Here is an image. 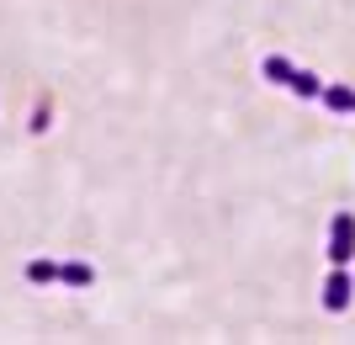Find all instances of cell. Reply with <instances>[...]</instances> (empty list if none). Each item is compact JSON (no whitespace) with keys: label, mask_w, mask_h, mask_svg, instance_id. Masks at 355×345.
Returning <instances> with one entry per match:
<instances>
[{"label":"cell","mask_w":355,"mask_h":345,"mask_svg":"<svg viewBox=\"0 0 355 345\" xmlns=\"http://www.w3.org/2000/svg\"><path fill=\"white\" fill-rule=\"evenodd\" d=\"M350 255H355V212L340 208L334 218H329V260H334V266H345Z\"/></svg>","instance_id":"1"},{"label":"cell","mask_w":355,"mask_h":345,"mask_svg":"<svg viewBox=\"0 0 355 345\" xmlns=\"http://www.w3.org/2000/svg\"><path fill=\"white\" fill-rule=\"evenodd\" d=\"M350 292H355L350 271H345V266H334V271H329V282H324V308H329V314H345Z\"/></svg>","instance_id":"2"},{"label":"cell","mask_w":355,"mask_h":345,"mask_svg":"<svg viewBox=\"0 0 355 345\" xmlns=\"http://www.w3.org/2000/svg\"><path fill=\"white\" fill-rule=\"evenodd\" d=\"M286 90H292V96H302V101H324V80L313 75V69H297Z\"/></svg>","instance_id":"3"},{"label":"cell","mask_w":355,"mask_h":345,"mask_svg":"<svg viewBox=\"0 0 355 345\" xmlns=\"http://www.w3.org/2000/svg\"><path fill=\"white\" fill-rule=\"evenodd\" d=\"M324 106L329 112H355V90L345 85V80H329L324 85Z\"/></svg>","instance_id":"4"},{"label":"cell","mask_w":355,"mask_h":345,"mask_svg":"<svg viewBox=\"0 0 355 345\" xmlns=\"http://www.w3.org/2000/svg\"><path fill=\"white\" fill-rule=\"evenodd\" d=\"M260 75H266L270 85H292V75H297V69H292V59H282V53H270V59L260 64Z\"/></svg>","instance_id":"5"},{"label":"cell","mask_w":355,"mask_h":345,"mask_svg":"<svg viewBox=\"0 0 355 345\" xmlns=\"http://www.w3.org/2000/svg\"><path fill=\"white\" fill-rule=\"evenodd\" d=\"M64 266H53V260H27V282L32 287H48V282H59Z\"/></svg>","instance_id":"6"},{"label":"cell","mask_w":355,"mask_h":345,"mask_svg":"<svg viewBox=\"0 0 355 345\" xmlns=\"http://www.w3.org/2000/svg\"><path fill=\"white\" fill-rule=\"evenodd\" d=\"M59 282H64V287H74V292H80V287H90V282H96V271H90L85 260H69V266H64V276H59Z\"/></svg>","instance_id":"7"}]
</instances>
